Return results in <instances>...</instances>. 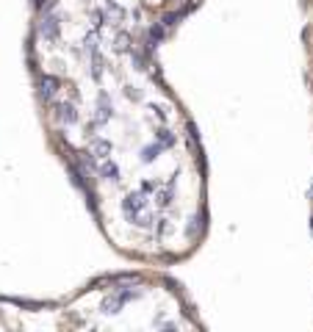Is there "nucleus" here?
<instances>
[{
	"label": "nucleus",
	"instance_id": "11",
	"mask_svg": "<svg viewBox=\"0 0 313 332\" xmlns=\"http://www.w3.org/2000/svg\"><path fill=\"white\" fill-rule=\"evenodd\" d=\"M161 141H167V144H172V136L167 133V130H161Z\"/></svg>",
	"mask_w": 313,
	"mask_h": 332
},
{
	"label": "nucleus",
	"instance_id": "9",
	"mask_svg": "<svg viewBox=\"0 0 313 332\" xmlns=\"http://www.w3.org/2000/svg\"><path fill=\"white\" fill-rule=\"evenodd\" d=\"M155 155H158V147H147V150H142V161L152 163V161H155Z\"/></svg>",
	"mask_w": 313,
	"mask_h": 332
},
{
	"label": "nucleus",
	"instance_id": "5",
	"mask_svg": "<svg viewBox=\"0 0 313 332\" xmlns=\"http://www.w3.org/2000/svg\"><path fill=\"white\" fill-rule=\"evenodd\" d=\"M56 117H59L61 122H69V125H72V122H78V114H75V108H72V105H67V102L56 108Z\"/></svg>",
	"mask_w": 313,
	"mask_h": 332
},
{
	"label": "nucleus",
	"instance_id": "2",
	"mask_svg": "<svg viewBox=\"0 0 313 332\" xmlns=\"http://www.w3.org/2000/svg\"><path fill=\"white\" fill-rule=\"evenodd\" d=\"M142 208H144V196L142 194H130V196L122 199V211H125L130 219H136V213L142 211Z\"/></svg>",
	"mask_w": 313,
	"mask_h": 332
},
{
	"label": "nucleus",
	"instance_id": "7",
	"mask_svg": "<svg viewBox=\"0 0 313 332\" xmlns=\"http://www.w3.org/2000/svg\"><path fill=\"white\" fill-rule=\"evenodd\" d=\"M100 177H105V180H111V183H117L119 180V172H117V166H114V163L111 161H105L100 166Z\"/></svg>",
	"mask_w": 313,
	"mask_h": 332
},
{
	"label": "nucleus",
	"instance_id": "10",
	"mask_svg": "<svg viewBox=\"0 0 313 332\" xmlns=\"http://www.w3.org/2000/svg\"><path fill=\"white\" fill-rule=\"evenodd\" d=\"M127 44H130V39H127L125 34L117 36V50H127Z\"/></svg>",
	"mask_w": 313,
	"mask_h": 332
},
{
	"label": "nucleus",
	"instance_id": "8",
	"mask_svg": "<svg viewBox=\"0 0 313 332\" xmlns=\"http://www.w3.org/2000/svg\"><path fill=\"white\" fill-rule=\"evenodd\" d=\"M78 163H81L83 175H92L94 172V163H92V158H89V153H78Z\"/></svg>",
	"mask_w": 313,
	"mask_h": 332
},
{
	"label": "nucleus",
	"instance_id": "4",
	"mask_svg": "<svg viewBox=\"0 0 313 332\" xmlns=\"http://www.w3.org/2000/svg\"><path fill=\"white\" fill-rule=\"evenodd\" d=\"M42 36L44 39H50V42L53 39H59V20H53V17L44 20L42 22Z\"/></svg>",
	"mask_w": 313,
	"mask_h": 332
},
{
	"label": "nucleus",
	"instance_id": "3",
	"mask_svg": "<svg viewBox=\"0 0 313 332\" xmlns=\"http://www.w3.org/2000/svg\"><path fill=\"white\" fill-rule=\"evenodd\" d=\"M122 302H125L122 296H105L100 302V310L105 315H114V313H119V310H122Z\"/></svg>",
	"mask_w": 313,
	"mask_h": 332
},
{
	"label": "nucleus",
	"instance_id": "6",
	"mask_svg": "<svg viewBox=\"0 0 313 332\" xmlns=\"http://www.w3.org/2000/svg\"><path fill=\"white\" fill-rule=\"evenodd\" d=\"M108 153H111V144L105 141V138H100V141H94V144H92V155H94V158H108Z\"/></svg>",
	"mask_w": 313,
	"mask_h": 332
},
{
	"label": "nucleus",
	"instance_id": "1",
	"mask_svg": "<svg viewBox=\"0 0 313 332\" xmlns=\"http://www.w3.org/2000/svg\"><path fill=\"white\" fill-rule=\"evenodd\" d=\"M56 92H59V78H53V75L39 78V94H42V100H50Z\"/></svg>",
	"mask_w": 313,
	"mask_h": 332
}]
</instances>
